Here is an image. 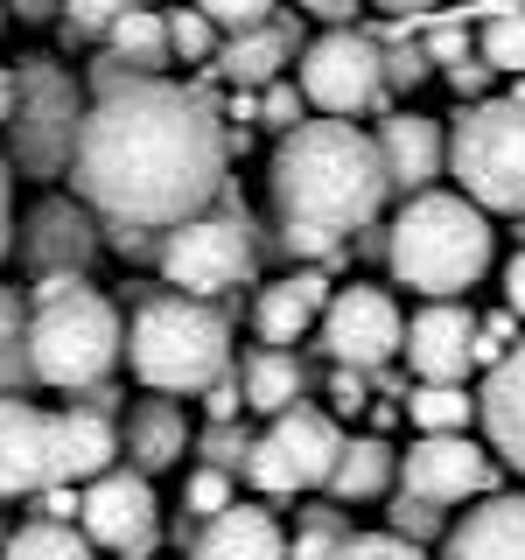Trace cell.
Here are the masks:
<instances>
[{
  "label": "cell",
  "mask_w": 525,
  "mask_h": 560,
  "mask_svg": "<svg viewBox=\"0 0 525 560\" xmlns=\"http://www.w3.org/2000/svg\"><path fill=\"white\" fill-rule=\"evenodd\" d=\"M224 154L232 140L203 92L98 70V98L84 113L70 183L113 224V238H140L203 218L224 189Z\"/></svg>",
  "instance_id": "cell-1"
},
{
  "label": "cell",
  "mask_w": 525,
  "mask_h": 560,
  "mask_svg": "<svg viewBox=\"0 0 525 560\" xmlns=\"http://www.w3.org/2000/svg\"><path fill=\"white\" fill-rule=\"evenodd\" d=\"M385 162L378 140L358 133L350 119H302L294 133H280L273 148V218L288 253H337L350 232L385 210Z\"/></svg>",
  "instance_id": "cell-2"
},
{
  "label": "cell",
  "mask_w": 525,
  "mask_h": 560,
  "mask_svg": "<svg viewBox=\"0 0 525 560\" xmlns=\"http://www.w3.org/2000/svg\"><path fill=\"white\" fill-rule=\"evenodd\" d=\"M119 469V428L105 407H63L43 413L28 399H0V498H43L78 490Z\"/></svg>",
  "instance_id": "cell-3"
},
{
  "label": "cell",
  "mask_w": 525,
  "mask_h": 560,
  "mask_svg": "<svg viewBox=\"0 0 525 560\" xmlns=\"http://www.w3.org/2000/svg\"><path fill=\"white\" fill-rule=\"evenodd\" d=\"M127 358V323L84 273H49L28 294V364L49 393H98Z\"/></svg>",
  "instance_id": "cell-4"
},
{
  "label": "cell",
  "mask_w": 525,
  "mask_h": 560,
  "mask_svg": "<svg viewBox=\"0 0 525 560\" xmlns=\"http://www.w3.org/2000/svg\"><path fill=\"white\" fill-rule=\"evenodd\" d=\"M490 218L469 197H448V189H428V197H407V210L393 218V238H385V267H393L399 288L428 294V302H455L463 288H477L490 273Z\"/></svg>",
  "instance_id": "cell-5"
},
{
  "label": "cell",
  "mask_w": 525,
  "mask_h": 560,
  "mask_svg": "<svg viewBox=\"0 0 525 560\" xmlns=\"http://www.w3.org/2000/svg\"><path fill=\"white\" fill-rule=\"evenodd\" d=\"M127 364L148 393H210L232 372V323L197 294H148L127 329Z\"/></svg>",
  "instance_id": "cell-6"
},
{
  "label": "cell",
  "mask_w": 525,
  "mask_h": 560,
  "mask_svg": "<svg viewBox=\"0 0 525 560\" xmlns=\"http://www.w3.org/2000/svg\"><path fill=\"white\" fill-rule=\"evenodd\" d=\"M448 168L463 175V197L477 210L525 218V92L469 105L448 133Z\"/></svg>",
  "instance_id": "cell-7"
},
{
  "label": "cell",
  "mask_w": 525,
  "mask_h": 560,
  "mask_svg": "<svg viewBox=\"0 0 525 560\" xmlns=\"http://www.w3.org/2000/svg\"><path fill=\"white\" fill-rule=\"evenodd\" d=\"M84 92L63 63L49 57H28L14 70V119H8V140H14V168L22 175H63L78 162V133H84Z\"/></svg>",
  "instance_id": "cell-8"
},
{
  "label": "cell",
  "mask_w": 525,
  "mask_h": 560,
  "mask_svg": "<svg viewBox=\"0 0 525 560\" xmlns=\"http://www.w3.org/2000/svg\"><path fill=\"white\" fill-rule=\"evenodd\" d=\"M245 273H253V224H245V218L203 210V218L175 224V232L162 238V280H168L175 294L210 302V294L238 288Z\"/></svg>",
  "instance_id": "cell-9"
},
{
  "label": "cell",
  "mask_w": 525,
  "mask_h": 560,
  "mask_svg": "<svg viewBox=\"0 0 525 560\" xmlns=\"http://www.w3.org/2000/svg\"><path fill=\"white\" fill-rule=\"evenodd\" d=\"M337 455H343V428L329 413L315 407H294L280 413L267 434L253 442V463H245V477H253L267 498H294V490H315L337 477Z\"/></svg>",
  "instance_id": "cell-10"
},
{
  "label": "cell",
  "mask_w": 525,
  "mask_h": 560,
  "mask_svg": "<svg viewBox=\"0 0 525 560\" xmlns=\"http://www.w3.org/2000/svg\"><path fill=\"white\" fill-rule=\"evenodd\" d=\"M385 92V49L358 28H323L302 49V98L323 119H350Z\"/></svg>",
  "instance_id": "cell-11"
},
{
  "label": "cell",
  "mask_w": 525,
  "mask_h": 560,
  "mask_svg": "<svg viewBox=\"0 0 525 560\" xmlns=\"http://www.w3.org/2000/svg\"><path fill=\"white\" fill-rule=\"evenodd\" d=\"M78 525L84 539L119 560H148V547L162 539V512H154V483L140 469H105L98 483H84V504H78Z\"/></svg>",
  "instance_id": "cell-12"
},
{
  "label": "cell",
  "mask_w": 525,
  "mask_h": 560,
  "mask_svg": "<svg viewBox=\"0 0 525 560\" xmlns=\"http://www.w3.org/2000/svg\"><path fill=\"white\" fill-rule=\"evenodd\" d=\"M323 343L350 372H378L385 358L407 350V315L385 288H337L323 308Z\"/></svg>",
  "instance_id": "cell-13"
},
{
  "label": "cell",
  "mask_w": 525,
  "mask_h": 560,
  "mask_svg": "<svg viewBox=\"0 0 525 560\" xmlns=\"http://www.w3.org/2000/svg\"><path fill=\"white\" fill-rule=\"evenodd\" d=\"M399 483H407V498L434 504V512L469 504V498L490 490V448H477L469 434H420V442L399 455Z\"/></svg>",
  "instance_id": "cell-14"
},
{
  "label": "cell",
  "mask_w": 525,
  "mask_h": 560,
  "mask_svg": "<svg viewBox=\"0 0 525 560\" xmlns=\"http://www.w3.org/2000/svg\"><path fill=\"white\" fill-rule=\"evenodd\" d=\"M477 315L463 302H428L407 323V364L420 372V385H463L477 364Z\"/></svg>",
  "instance_id": "cell-15"
},
{
  "label": "cell",
  "mask_w": 525,
  "mask_h": 560,
  "mask_svg": "<svg viewBox=\"0 0 525 560\" xmlns=\"http://www.w3.org/2000/svg\"><path fill=\"white\" fill-rule=\"evenodd\" d=\"M98 253V224H92V203L84 197H49L35 203L28 232H22V259L35 273H84V259Z\"/></svg>",
  "instance_id": "cell-16"
},
{
  "label": "cell",
  "mask_w": 525,
  "mask_h": 560,
  "mask_svg": "<svg viewBox=\"0 0 525 560\" xmlns=\"http://www.w3.org/2000/svg\"><path fill=\"white\" fill-rule=\"evenodd\" d=\"M477 413H483L490 455L525 477V343L504 350V364H490V378L477 393Z\"/></svg>",
  "instance_id": "cell-17"
},
{
  "label": "cell",
  "mask_w": 525,
  "mask_h": 560,
  "mask_svg": "<svg viewBox=\"0 0 525 560\" xmlns=\"http://www.w3.org/2000/svg\"><path fill=\"white\" fill-rule=\"evenodd\" d=\"M442 560H525V490H504L463 512V525H448L442 539Z\"/></svg>",
  "instance_id": "cell-18"
},
{
  "label": "cell",
  "mask_w": 525,
  "mask_h": 560,
  "mask_svg": "<svg viewBox=\"0 0 525 560\" xmlns=\"http://www.w3.org/2000/svg\"><path fill=\"white\" fill-rule=\"evenodd\" d=\"M378 162H385V183H393V189L428 197V183L448 162V140H442V127H434L428 113H393L378 127Z\"/></svg>",
  "instance_id": "cell-19"
},
{
  "label": "cell",
  "mask_w": 525,
  "mask_h": 560,
  "mask_svg": "<svg viewBox=\"0 0 525 560\" xmlns=\"http://www.w3.org/2000/svg\"><path fill=\"white\" fill-rule=\"evenodd\" d=\"M323 308H329L323 273H288V280H273V288H259V308H253L259 350H288V343H302L308 329H323Z\"/></svg>",
  "instance_id": "cell-20"
},
{
  "label": "cell",
  "mask_w": 525,
  "mask_h": 560,
  "mask_svg": "<svg viewBox=\"0 0 525 560\" xmlns=\"http://www.w3.org/2000/svg\"><path fill=\"white\" fill-rule=\"evenodd\" d=\"M189 560H288V539H280L273 512H259V504H232V512H218L197 533Z\"/></svg>",
  "instance_id": "cell-21"
},
{
  "label": "cell",
  "mask_w": 525,
  "mask_h": 560,
  "mask_svg": "<svg viewBox=\"0 0 525 560\" xmlns=\"http://www.w3.org/2000/svg\"><path fill=\"white\" fill-rule=\"evenodd\" d=\"M183 448H189V420L175 399H140L133 420H127V455H133V469L140 477H162V469L183 463Z\"/></svg>",
  "instance_id": "cell-22"
},
{
  "label": "cell",
  "mask_w": 525,
  "mask_h": 560,
  "mask_svg": "<svg viewBox=\"0 0 525 560\" xmlns=\"http://www.w3.org/2000/svg\"><path fill=\"white\" fill-rule=\"evenodd\" d=\"M280 63H294V35L280 22L245 28V35H232V43L218 49V78H232L238 92H267V84H280Z\"/></svg>",
  "instance_id": "cell-23"
},
{
  "label": "cell",
  "mask_w": 525,
  "mask_h": 560,
  "mask_svg": "<svg viewBox=\"0 0 525 560\" xmlns=\"http://www.w3.org/2000/svg\"><path fill=\"white\" fill-rule=\"evenodd\" d=\"M168 57H175L168 14H154V8H133L127 22H113V35H105V70H119V78H162Z\"/></svg>",
  "instance_id": "cell-24"
},
{
  "label": "cell",
  "mask_w": 525,
  "mask_h": 560,
  "mask_svg": "<svg viewBox=\"0 0 525 560\" xmlns=\"http://www.w3.org/2000/svg\"><path fill=\"white\" fill-rule=\"evenodd\" d=\"M238 385H245V407L253 413H294L302 407V385H308V372H302V358L294 350H253L245 358V372H238Z\"/></svg>",
  "instance_id": "cell-25"
},
{
  "label": "cell",
  "mask_w": 525,
  "mask_h": 560,
  "mask_svg": "<svg viewBox=\"0 0 525 560\" xmlns=\"http://www.w3.org/2000/svg\"><path fill=\"white\" fill-rule=\"evenodd\" d=\"M393 477H399V448L385 442V434H358V442H343V455H337L329 498H337V504H364V498H378Z\"/></svg>",
  "instance_id": "cell-26"
},
{
  "label": "cell",
  "mask_w": 525,
  "mask_h": 560,
  "mask_svg": "<svg viewBox=\"0 0 525 560\" xmlns=\"http://www.w3.org/2000/svg\"><path fill=\"white\" fill-rule=\"evenodd\" d=\"M0 560H98V547L84 539V525H63V518H28L22 533H8Z\"/></svg>",
  "instance_id": "cell-27"
},
{
  "label": "cell",
  "mask_w": 525,
  "mask_h": 560,
  "mask_svg": "<svg viewBox=\"0 0 525 560\" xmlns=\"http://www.w3.org/2000/svg\"><path fill=\"white\" fill-rule=\"evenodd\" d=\"M35 385L28 364V302L14 288H0V399H22Z\"/></svg>",
  "instance_id": "cell-28"
},
{
  "label": "cell",
  "mask_w": 525,
  "mask_h": 560,
  "mask_svg": "<svg viewBox=\"0 0 525 560\" xmlns=\"http://www.w3.org/2000/svg\"><path fill=\"white\" fill-rule=\"evenodd\" d=\"M407 413H413L420 434H469L477 399H469L463 385H420V393H407Z\"/></svg>",
  "instance_id": "cell-29"
},
{
  "label": "cell",
  "mask_w": 525,
  "mask_h": 560,
  "mask_svg": "<svg viewBox=\"0 0 525 560\" xmlns=\"http://www.w3.org/2000/svg\"><path fill=\"white\" fill-rule=\"evenodd\" d=\"M483 63L525 78V0H498V14L483 22Z\"/></svg>",
  "instance_id": "cell-30"
},
{
  "label": "cell",
  "mask_w": 525,
  "mask_h": 560,
  "mask_svg": "<svg viewBox=\"0 0 525 560\" xmlns=\"http://www.w3.org/2000/svg\"><path fill=\"white\" fill-rule=\"evenodd\" d=\"M168 49H175V57H183V63H210V57H218V22H210V14L203 8H175L168 14Z\"/></svg>",
  "instance_id": "cell-31"
},
{
  "label": "cell",
  "mask_w": 525,
  "mask_h": 560,
  "mask_svg": "<svg viewBox=\"0 0 525 560\" xmlns=\"http://www.w3.org/2000/svg\"><path fill=\"white\" fill-rule=\"evenodd\" d=\"M148 0H63V28L70 35H113V22H127Z\"/></svg>",
  "instance_id": "cell-32"
},
{
  "label": "cell",
  "mask_w": 525,
  "mask_h": 560,
  "mask_svg": "<svg viewBox=\"0 0 525 560\" xmlns=\"http://www.w3.org/2000/svg\"><path fill=\"white\" fill-rule=\"evenodd\" d=\"M189 8H203L218 22V35H245V28H267L280 0H189Z\"/></svg>",
  "instance_id": "cell-33"
},
{
  "label": "cell",
  "mask_w": 525,
  "mask_h": 560,
  "mask_svg": "<svg viewBox=\"0 0 525 560\" xmlns=\"http://www.w3.org/2000/svg\"><path fill=\"white\" fill-rule=\"evenodd\" d=\"M343 539H350V525L337 512H308L302 533H294V560H337Z\"/></svg>",
  "instance_id": "cell-34"
},
{
  "label": "cell",
  "mask_w": 525,
  "mask_h": 560,
  "mask_svg": "<svg viewBox=\"0 0 525 560\" xmlns=\"http://www.w3.org/2000/svg\"><path fill=\"white\" fill-rule=\"evenodd\" d=\"M183 504H189V512H197L203 525L218 518V512H232V504H238V498H232V469H210V463H203L197 477H189V490H183Z\"/></svg>",
  "instance_id": "cell-35"
},
{
  "label": "cell",
  "mask_w": 525,
  "mask_h": 560,
  "mask_svg": "<svg viewBox=\"0 0 525 560\" xmlns=\"http://www.w3.org/2000/svg\"><path fill=\"white\" fill-rule=\"evenodd\" d=\"M302 92H294V84L288 78H280V84H267V92H259V105H253V119H259V127H273V133H294V127H302Z\"/></svg>",
  "instance_id": "cell-36"
},
{
  "label": "cell",
  "mask_w": 525,
  "mask_h": 560,
  "mask_svg": "<svg viewBox=\"0 0 525 560\" xmlns=\"http://www.w3.org/2000/svg\"><path fill=\"white\" fill-rule=\"evenodd\" d=\"M337 560H428V553H420L413 539H399V533H350L337 547Z\"/></svg>",
  "instance_id": "cell-37"
},
{
  "label": "cell",
  "mask_w": 525,
  "mask_h": 560,
  "mask_svg": "<svg viewBox=\"0 0 525 560\" xmlns=\"http://www.w3.org/2000/svg\"><path fill=\"white\" fill-rule=\"evenodd\" d=\"M385 533H399V539H413V547H420V539H428V533H442V512L399 490V504H393V525H385Z\"/></svg>",
  "instance_id": "cell-38"
},
{
  "label": "cell",
  "mask_w": 525,
  "mask_h": 560,
  "mask_svg": "<svg viewBox=\"0 0 525 560\" xmlns=\"http://www.w3.org/2000/svg\"><path fill=\"white\" fill-rule=\"evenodd\" d=\"M428 43H393V49H385V84H399V92H413V84L420 78H428Z\"/></svg>",
  "instance_id": "cell-39"
},
{
  "label": "cell",
  "mask_w": 525,
  "mask_h": 560,
  "mask_svg": "<svg viewBox=\"0 0 525 560\" xmlns=\"http://www.w3.org/2000/svg\"><path fill=\"white\" fill-rule=\"evenodd\" d=\"M203 463H210V469H232V463H253V442H245L238 428H210V434H203Z\"/></svg>",
  "instance_id": "cell-40"
},
{
  "label": "cell",
  "mask_w": 525,
  "mask_h": 560,
  "mask_svg": "<svg viewBox=\"0 0 525 560\" xmlns=\"http://www.w3.org/2000/svg\"><path fill=\"white\" fill-rule=\"evenodd\" d=\"M364 372H350V364H337V372H329V407L337 413H364Z\"/></svg>",
  "instance_id": "cell-41"
},
{
  "label": "cell",
  "mask_w": 525,
  "mask_h": 560,
  "mask_svg": "<svg viewBox=\"0 0 525 560\" xmlns=\"http://www.w3.org/2000/svg\"><path fill=\"white\" fill-rule=\"evenodd\" d=\"M238 407H245V385L224 372L218 385H210V420H218V428H232V413H238Z\"/></svg>",
  "instance_id": "cell-42"
},
{
  "label": "cell",
  "mask_w": 525,
  "mask_h": 560,
  "mask_svg": "<svg viewBox=\"0 0 525 560\" xmlns=\"http://www.w3.org/2000/svg\"><path fill=\"white\" fill-rule=\"evenodd\" d=\"M504 308H512L518 323H525V245H518L512 259H504Z\"/></svg>",
  "instance_id": "cell-43"
},
{
  "label": "cell",
  "mask_w": 525,
  "mask_h": 560,
  "mask_svg": "<svg viewBox=\"0 0 525 560\" xmlns=\"http://www.w3.org/2000/svg\"><path fill=\"white\" fill-rule=\"evenodd\" d=\"M14 253V189H8V154H0V259Z\"/></svg>",
  "instance_id": "cell-44"
},
{
  "label": "cell",
  "mask_w": 525,
  "mask_h": 560,
  "mask_svg": "<svg viewBox=\"0 0 525 560\" xmlns=\"http://www.w3.org/2000/svg\"><path fill=\"white\" fill-rule=\"evenodd\" d=\"M294 8H308L315 22H329V28H350V14H358V0H294Z\"/></svg>",
  "instance_id": "cell-45"
},
{
  "label": "cell",
  "mask_w": 525,
  "mask_h": 560,
  "mask_svg": "<svg viewBox=\"0 0 525 560\" xmlns=\"http://www.w3.org/2000/svg\"><path fill=\"white\" fill-rule=\"evenodd\" d=\"M14 22H49V14H63V0H8Z\"/></svg>",
  "instance_id": "cell-46"
},
{
  "label": "cell",
  "mask_w": 525,
  "mask_h": 560,
  "mask_svg": "<svg viewBox=\"0 0 525 560\" xmlns=\"http://www.w3.org/2000/svg\"><path fill=\"white\" fill-rule=\"evenodd\" d=\"M483 70H490V63H448V84H455V92H477Z\"/></svg>",
  "instance_id": "cell-47"
},
{
  "label": "cell",
  "mask_w": 525,
  "mask_h": 560,
  "mask_svg": "<svg viewBox=\"0 0 525 560\" xmlns=\"http://www.w3.org/2000/svg\"><path fill=\"white\" fill-rule=\"evenodd\" d=\"M8 119H14V70L0 63V127H8Z\"/></svg>",
  "instance_id": "cell-48"
},
{
  "label": "cell",
  "mask_w": 525,
  "mask_h": 560,
  "mask_svg": "<svg viewBox=\"0 0 525 560\" xmlns=\"http://www.w3.org/2000/svg\"><path fill=\"white\" fill-rule=\"evenodd\" d=\"M372 8H385V14H413V8H434V0H372Z\"/></svg>",
  "instance_id": "cell-49"
},
{
  "label": "cell",
  "mask_w": 525,
  "mask_h": 560,
  "mask_svg": "<svg viewBox=\"0 0 525 560\" xmlns=\"http://www.w3.org/2000/svg\"><path fill=\"white\" fill-rule=\"evenodd\" d=\"M0 22H8V8H0Z\"/></svg>",
  "instance_id": "cell-50"
}]
</instances>
